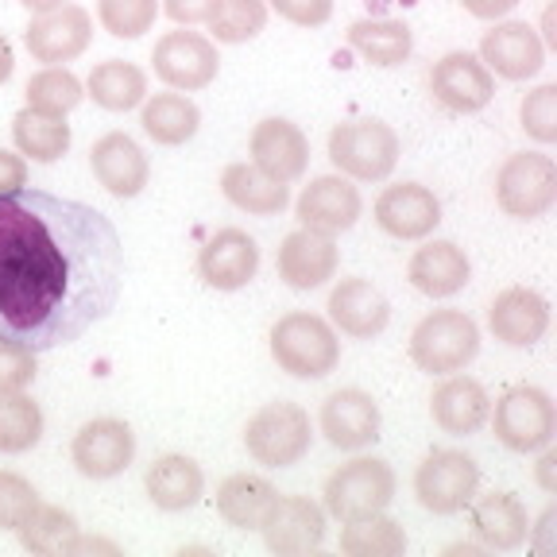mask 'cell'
I'll list each match as a JSON object with an SVG mask.
<instances>
[{
  "instance_id": "1",
  "label": "cell",
  "mask_w": 557,
  "mask_h": 557,
  "mask_svg": "<svg viewBox=\"0 0 557 557\" xmlns=\"http://www.w3.org/2000/svg\"><path fill=\"white\" fill-rule=\"evenodd\" d=\"M124 240L101 209L47 190L0 194V337L74 345L121 302Z\"/></svg>"
},
{
  "instance_id": "2",
  "label": "cell",
  "mask_w": 557,
  "mask_h": 557,
  "mask_svg": "<svg viewBox=\"0 0 557 557\" xmlns=\"http://www.w3.org/2000/svg\"><path fill=\"white\" fill-rule=\"evenodd\" d=\"M271 360L278 372L295 375V380H322L337 368L341 360V341L325 318L318 313H283L271 325Z\"/></svg>"
},
{
  "instance_id": "3",
  "label": "cell",
  "mask_w": 557,
  "mask_h": 557,
  "mask_svg": "<svg viewBox=\"0 0 557 557\" xmlns=\"http://www.w3.org/2000/svg\"><path fill=\"white\" fill-rule=\"evenodd\" d=\"M330 159L352 183H383L399 163V136L392 124L375 121V116L333 124Z\"/></svg>"
},
{
  "instance_id": "4",
  "label": "cell",
  "mask_w": 557,
  "mask_h": 557,
  "mask_svg": "<svg viewBox=\"0 0 557 557\" xmlns=\"http://www.w3.org/2000/svg\"><path fill=\"white\" fill-rule=\"evenodd\" d=\"M310 414L298 403H268L244 426V449L263 469H290L310 453Z\"/></svg>"
},
{
  "instance_id": "5",
  "label": "cell",
  "mask_w": 557,
  "mask_h": 557,
  "mask_svg": "<svg viewBox=\"0 0 557 557\" xmlns=\"http://www.w3.org/2000/svg\"><path fill=\"white\" fill-rule=\"evenodd\" d=\"M480 330L465 310H434L410 333V360L430 375H453L476 360Z\"/></svg>"
},
{
  "instance_id": "6",
  "label": "cell",
  "mask_w": 557,
  "mask_h": 557,
  "mask_svg": "<svg viewBox=\"0 0 557 557\" xmlns=\"http://www.w3.org/2000/svg\"><path fill=\"white\" fill-rule=\"evenodd\" d=\"M492 430L511 453H542L557 434V407L534 383H515L496 399Z\"/></svg>"
},
{
  "instance_id": "7",
  "label": "cell",
  "mask_w": 557,
  "mask_h": 557,
  "mask_svg": "<svg viewBox=\"0 0 557 557\" xmlns=\"http://www.w3.org/2000/svg\"><path fill=\"white\" fill-rule=\"evenodd\" d=\"M395 487H399V480H395V469L387 461L352 457L325 480V511L341 522L387 511V504L395 499Z\"/></svg>"
},
{
  "instance_id": "8",
  "label": "cell",
  "mask_w": 557,
  "mask_h": 557,
  "mask_svg": "<svg viewBox=\"0 0 557 557\" xmlns=\"http://www.w3.org/2000/svg\"><path fill=\"white\" fill-rule=\"evenodd\" d=\"M557 201V163L542 151H515L496 171V206L507 218L534 221Z\"/></svg>"
},
{
  "instance_id": "9",
  "label": "cell",
  "mask_w": 557,
  "mask_h": 557,
  "mask_svg": "<svg viewBox=\"0 0 557 557\" xmlns=\"http://www.w3.org/2000/svg\"><path fill=\"white\" fill-rule=\"evenodd\" d=\"M480 487V469L461 449H434L414 472V496L430 515H461Z\"/></svg>"
},
{
  "instance_id": "10",
  "label": "cell",
  "mask_w": 557,
  "mask_h": 557,
  "mask_svg": "<svg viewBox=\"0 0 557 557\" xmlns=\"http://www.w3.org/2000/svg\"><path fill=\"white\" fill-rule=\"evenodd\" d=\"M151 66H156V78L163 86L178 89V94H198L218 78V44L198 32H166L156 39Z\"/></svg>"
},
{
  "instance_id": "11",
  "label": "cell",
  "mask_w": 557,
  "mask_h": 557,
  "mask_svg": "<svg viewBox=\"0 0 557 557\" xmlns=\"http://www.w3.org/2000/svg\"><path fill=\"white\" fill-rule=\"evenodd\" d=\"M136 457V434L121 418H94L70 442V461L89 480H113Z\"/></svg>"
},
{
  "instance_id": "12",
  "label": "cell",
  "mask_w": 557,
  "mask_h": 557,
  "mask_svg": "<svg viewBox=\"0 0 557 557\" xmlns=\"http://www.w3.org/2000/svg\"><path fill=\"white\" fill-rule=\"evenodd\" d=\"M430 94L449 113H480L496 97V74L480 62V54L453 51L430 70Z\"/></svg>"
},
{
  "instance_id": "13",
  "label": "cell",
  "mask_w": 557,
  "mask_h": 557,
  "mask_svg": "<svg viewBox=\"0 0 557 557\" xmlns=\"http://www.w3.org/2000/svg\"><path fill=\"white\" fill-rule=\"evenodd\" d=\"M24 44L35 62L44 66H59V62H74L89 51L94 44V16L82 4H62L44 16H35L24 32Z\"/></svg>"
},
{
  "instance_id": "14",
  "label": "cell",
  "mask_w": 557,
  "mask_h": 557,
  "mask_svg": "<svg viewBox=\"0 0 557 557\" xmlns=\"http://www.w3.org/2000/svg\"><path fill=\"white\" fill-rule=\"evenodd\" d=\"M360 213H364V198H360V190L345 174H322V178H313V183L298 194V206H295L298 225L313 228V233H325V236L348 233V228L360 221Z\"/></svg>"
},
{
  "instance_id": "15",
  "label": "cell",
  "mask_w": 557,
  "mask_h": 557,
  "mask_svg": "<svg viewBox=\"0 0 557 557\" xmlns=\"http://www.w3.org/2000/svg\"><path fill=\"white\" fill-rule=\"evenodd\" d=\"M263 546L278 557H302L322 549L325 542V507L306 496H275L263 519Z\"/></svg>"
},
{
  "instance_id": "16",
  "label": "cell",
  "mask_w": 557,
  "mask_h": 557,
  "mask_svg": "<svg viewBox=\"0 0 557 557\" xmlns=\"http://www.w3.org/2000/svg\"><path fill=\"white\" fill-rule=\"evenodd\" d=\"M480 62L507 82H527L546 66V44H542L531 24L504 20L480 39Z\"/></svg>"
},
{
  "instance_id": "17",
  "label": "cell",
  "mask_w": 557,
  "mask_h": 557,
  "mask_svg": "<svg viewBox=\"0 0 557 557\" xmlns=\"http://www.w3.org/2000/svg\"><path fill=\"white\" fill-rule=\"evenodd\" d=\"M375 225L395 240H426L442 225V201L422 183H395L375 198Z\"/></svg>"
},
{
  "instance_id": "18",
  "label": "cell",
  "mask_w": 557,
  "mask_h": 557,
  "mask_svg": "<svg viewBox=\"0 0 557 557\" xmlns=\"http://www.w3.org/2000/svg\"><path fill=\"white\" fill-rule=\"evenodd\" d=\"M322 434L333 449L341 453H357V449H368V445L380 437V407L368 392L360 387H341L333 392L330 399L322 403Z\"/></svg>"
},
{
  "instance_id": "19",
  "label": "cell",
  "mask_w": 557,
  "mask_h": 557,
  "mask_svg": "<svg viewBox=\"0 0 557 557\" xmlns=\"http://www.w3.org/2000/svg\"><path fill=\"white\" fill-rule=\"evenodd\" d=\"M260 271V244L244 228H218L201 244L198 252V275L213 290H240L248 287Z\"/></svg>"
},
{
  "instance_id": "20",
  "label": "cell",
  "mask_w": 557,
  "mask_h": 557,
  "mask_svg": "<svg viewBox=\"0 0 557 557\" xmlns=\"http://www.w3.org/2000/svg\"><path fill=\"white\" fill-rule=\"evenodd\" d=\"M341 248L333 244V236L313 233V228H295L290 236H283L278 244V278L295 290H318L337 275Z\"/></svg>"
},
{
  "instance_id": "21",
  "label": "cell",
  "mask_w": 557,
  "mask_h": 557,
  "mask_svg": "<svg viewBox=\"0 0 557 557\" xmlns=\"http://www.w3.org/2000/svg\"><path fill=\"white\" fill-rule=\"evenodd\" d=\"M248 151H252V163L278 183H295L310 166V139L287 116H268V121L256 124Z\"/></svg>"
},
{
  "instance_id": "22",
  "label": "cell",
  "mask_w": 557,
  "mask_h": 557,
  "mask_svg": "<svg viewBox=\"0 0 557 557\" xmlns=\"http://www.w3.org/2000/svg\"><path fill=\"white\" fill-rule=\"evenodd\" d=\"M487 330L511 348H531L549 330V302L531 287H507L487 306Z\"/></svg>"
},
{
  "instance_id": "23",
  "label": "cell",
  "mask_w": 557,
  "mask_h": 557,
  "mask_svg": "<svg viewBox=\"0 0 557 557\" xmlns=\"http://www.w3.org/2000/svg\"><path fill=\"white\" fill-rule=\"evenodd\" d=\"M94 178L113 194V198H139L151 178V163L136 139L124 132H109L89 148Z\"/></svg>"
},
{
  "instance_id": "24",
  "label": "cell",
  "mask_w": 557,
  "mask_h": 557,
  "mask_svg": "<svg viewBox=\"0 0 557 557\" xmlns=\"http://www.w3.org/2000/svg\"><path fill=\"white\" fill-rule=\"evenodd\" d=\"M472 534L484 549H499V554H511L522 542L531 539V515L515 492H487V496H472Z\"/></svg>"
},
{
  "instance_id": "25",
  "label": "cell",
  "mask_w": 557,
  "mask_h": 557,
  "mask_svg": "<svg viewBox=\"0 0 557 557\" xmlns=\"http://www.w3.org/2000/svg\"><path fill=\"white\" fill-rule=\"evenodd\" d=\"M330 322L345 337L372 341L392 322V302L368 278H341L330 295Z\"/></svg>"
},
{
  "instance_id": "26",
  "label": "cell",
  "mask_w": 557,
  "mask_h": 557,
  "mask_svg": "<svg viewBox=\"0 0 557 557\" xmlns=\"http://www.w3.org/2000/svg\"><path fill=\"white\" fill-rule=\"evenodd\" d=\"M407 278L418 295L453 298L457 290L469 287L472 263H469V256H465V248H457L453 240H430L410 256Z\"/></svg>"
},
{
  "instance_id": "27",
  "label": "cell",
  "mask_w": 557,
  "mask_h": 557,
  "mask_svg": "<svg viewBox=\"0 0 557 557\" xmlns=\"http://www.w3.org/2000/svg\"><path fill=\"white\" fill-rule=\"evenodd\" d=\"M430 414H434L437 430H445V434H453V437H465V434H476V430L487 422V414H492V399H487L484 383L480 380L453 372L449 380L434 387Z\"/></svg>"
},
{
  "instance_id": "28",
  "label": "cell",
  "mask_w": 557,
  "mask_h": 557,
  "mask_svg": "<svg viewBox=\"0 0 557 557\" xmlns=\"http://www.w3.org/2000/svg\"><path fill=\"white\" fill-rule=\"evenodd\" d=\"M144 487H148L151 504L159 511H186L201 499L206 492V472L194 457H183V453H166V457H156L144 472Z\"/></svg>"
},
{
  "instance_id": "29",
  "label": "cell",
  "mask_w": 557,
  "mask_h": 557,
  "mask_svg": "<svg viewBox=\"0 0 557 557\" xmlns=\"http://www.w3.org/2000/svg\"><path fill=\"white\" fill-rule=\"evenodd\" d=\"M275 496V484L260 472H233L218 487V515L236 531H260Z\"/></svg>"
},
{
  "instance_id": "30",
  "label": "cell",
  "mask_w": 557,
  "mask_h": 557,
  "mask_svg": "<svg viewBox=\"0 0 557 557\" xmlns=\"http://www.w3.org/2000/svg\"><path fill=\"white\" fill-rule=\"evenodd\" d=\"M221 194H225L236 209L256 213V218H275L290 201L287 183L263 174L256 163H228L225 174H221Z\"/></svg>"
},
{
  "instance_id": "31",
  "label": "cell",
  "mask_w": 557,
  "mask_h": 557,
  "mask_svg": "<svg viewBox=\"0 0 557 557\" xmlns=\"http://www.w3.org/2000/svg\"><path fill=\"white\" fill-rule=\"evenodd\" d=\"M86 97H94V104H101L109 113H128V109L148 101V74L124 59L97 62L86 78Z\"/></svg>"
},
{
  "instance_id": "32",
  "label": "cell",
  "mask_w": 557,
  "mask_h": 557,
  "mask_svg": "<svg viewBox=\"0 0 557 557\" xmlns=\"http://www.w3.org/2000/svg\"><path fill=\"white\" fill-rule=\"evenodd\" d=\"M348 47L368 66H403L414 51V35L403 20H357L348 27Z\"/></svg>"
},
{
  "instance_id": "33",
  "label": "cell",
  "mask_w": 557,
  "mask_h": 557,
  "mask_svg": "<svg viewBox=\"0 0 557 557\" xmlns=\"http://www.w3.org/2000/svg\"><path fill=\"white\" fill-rule=\"evenodd\" d=\"M12 139H16V151L27 156L32 163H59L70 151V124L66 116L39 113V109H20L12 116Z\"/></svg>"
},
{
  "instance_id": "34",
  "label": "cell",
  "mask_w": 557,
  "mask_h": 557,
  "mask_svg": "<svg viewBox=\"0 0 557 557\" xmlns=\"http://www.w3.org/2000/svg\"><path fill=\"white\" fill-rule=\"evenodd\" d=\"M139 124L148 132L156 144L163 148H178L186 139L198 136L201 128V113L198 104L183 94H156L144 101V113H139Z\"/></svg>"
},
{
  "instance_id": "35",
  "label": "cell",
  "mask_w": 557,
  "mask_h": 557,
  "mask_svg": "<svg viewBox=\"0 0 557 557\" xmlns=\"http://www.w3.org/2000/svg\"><path fill=\"white\" fill-rule=\"evenodd\" d=\"M407 549V531L392 515H364V519H348L341 531V554L348 557H399Z\"/></svg>"
},
{
  "instance_id": "36",
  "label": "cell",
  "mask_w": 557,
  "mask_h": 557,
  "mask_svg": "<svg viewBox=\"0 0 557 557\" xmlns=\"http://www.w3.org/2000/svg\"><path fill=\"white\" fill-rule=\"evenodd\" d=\"M20 534V546L27 549V554H66L70 539L78 534V519L70 511H62V507H51V504H35L32 511H27V519L16 527Z\"/></svg>"
},
{
  "instance_id": "37",
  "label": "cell",
  "mask_w": 557,
  "mask_h": 557,
  "mask_svg": "<svg viewBox=\"0 0 557 557\" xmlns=\"http://www.w3.org/2000/svg\"><path fill=\"white\" fill-rule=\"evenodd\" d=\"M44 437V410L24 392H0V453L20 457Z\"/></svg>"
},
{
  "instance_id": "38",
  "label": "cell",
  "mask_w": 557,
  "mask_h": 557,
  "mask_svg": "<svg viewBox=\"0 0 557 557\" xmlns=\"http://www.w3.org/2000/svg\"><path fill=\"white\" fill-rule=\"evenodd\" d=\"M82 97H86V86L66 66H44L27 78V109H39V113L66 116L70 109H78Z\"/></svg>"
},
{
  "instance_id": "39",
  "label": "cell",
  "mask_w": 557,
  "mask_h": 557,
  "mask_svg": "<svg viewBox=\"0 0 557 557\" xmlns=\"http://www.w3.org/2000/svg\"><path fill=\"white\" fill-rule=\"evenodd\" d=\"M268 27V0H221L209 32L218 44H248Z\"/></svg>"
},
{
  "instance_id": "40",
  "label": "cell",
  "mask_w": 557,
  "mask_h": 557,
  "mask_svg": "<svg viewBox=\"0 0 557 557\" xmlns=\"http://www.w3.org/2000/svg\"><path fill=\"white\" fill-rule=\"evenodd\" d=\"M159 0H97V20L113 39H139L156 27Z\"/></svg>"
},
{
  "instance_id": "41",
  "label": "cell",
  "mask_w": 557,
  "mask_h": 557,
  "mask_svg": "<svg viewBox=\"0 0 557 557\" xmlns=\"http://www.w3.org/2000/svg\"><path fill=\"white\" fill-rule=\"evenodd\" d=\"M522 128H527V136L539 139V144H554L557 139V86L554 82H546V86H539L534 94L522 97Z\"/></svg>"
},
{
  "instance_id": "42",
  "label": "cell",
  "mask_w": 557,
  "mask_h": 557,
  "mask_svg": "<svg viewBox=\"0 0 557 557\" xmlns=\"http://www.w3.org/2000/svg\"><path fill=\"white\" fill-rule=\"evenodd\" d=\"M35 504H39V492L32 480L12 469H0V531H16Z\"/></svg>"
},
{
  "instance_id": "43",
  "label": "cell",
  "mask_w": 557,
  "mask_h": 557,
  "mask_svg": "<svg viewBox=\"0 0 557 557\" xmlns=\"http://www.w3.org/2000/svg\"><path fill=\"white\" fill-rule=\"evenodd\" d=\"M35 357L39 352H32L20 341L0 337V392H27L32 380L39 375L35 372Z\"/></svg>"
},
{
  "instance_id": "44",
  "label": "cell",
  "mask_w": 557,
  "mask_h": 557,
  "mask_svg": "<svg viewBox=\"0 0 557 557\" xmlns=\"http://www.w3.org/2000/svg\"><path fill=\"white\" fill-rule=\"evenodd\" d=\"M268 9L298 27H322L333 16V0H268Z\"/></svg>"
},
{
  "instance_id": "45",
  "label": "cell",
  "mask_w": 557,
  "mask_h": 557,
  "mask_svg": "<svg viewBox=\"0 0 557 557\" xmlns=\"http://www.w3.org/2000/svg\"><path fill=\"white\" fill-rule=\"evenodd\" d=\"M221 0H163V12L174 20V24H209V20L218 16Z\"/></svg>"
},
{
  "instance_id": "46",
  "label": "cell",
  "mask_w": 557,
  "mask_h": 557,
  "mask_svg": "<svg viewBox=\"0 0 557 557\" xmlns=\"http://www.w3.org/2000/svg\"><path fill=\"white\" fill-rule=\"evenodd\" d=\"M27 183V159L16 151H0V194H16Z\"/></svg>"
},
{
  "instance_id": "47",
  "label": "cell",
  "mask_w": 557,
  "mask_h": 557,
  "mask_svg": "<svg viewBox=\"0 0 557 557\" xmlns=\"http://www.w3.org/2000/svg\"><path fill=\"white\" fill-rule=\"evenodd\" d=\"M66 554H70V557H82V554H109V557H121V546H116V542H109V539H86V534L78 531L74 539H70Z\"/></svg>"
},
{
  "instance_id": "48",
  "label": "cell",
  "mask_w": 557,
  "mask_h": 557,
  "mask_svg": "<svg viewBox=\"0 0 557 557\" xmlns=\"http://www.w3.org/2000/svg\"><path fill=\"white\" fill-rule=\"evenodd\" d=\"M465 12H472L476 20H504L519 0H461Z\"/></svg>"
},
{
  "instance_id": "49",
  "label": "cell",
  "mask_w": 557,
  "mask_h": 557,
  "mask_svg": "<svg viewBox=\"0 0 557 557\" xmlns=\"http://www.w3.org/2000/svg\"><path fill=\"white\" fill-rule=\"evenodd\" d=\"M554 469H557V453L546 445V457L539 461V484L546 487V492H554V487H557V484H554Z\"/></svg>"
},
{
  "instance_id": "50",
  "label": "cell",
  "mask_w": 557,
  "mask_h": 557,
  "mask_svg": "<svg viewBox=\"0 0 557 557\" xmlns=\"http://www.w3.org/2000/svg\"><path fill=\"white\" fill-rule=\"evenodd\" d=\"M12 70H16V54H12V44L0 35V86L12 78Z\"/></svg>"
},
{
  "instance_id": "51",
  "label": "cell",
  "mask_w": 557,
  "mask_h": 557,
  "mask_svg": "<svg viewBox=\"0 0 557 557\" xmlns=\"http://www.w3.org/2000/svg\"><path fill=\"white\" fill-rule=\"evenodd\" d=\"M27 12H35V16H44V12H51V9H62L66 0H20Z\"/></svg>"
}]
</instances>
